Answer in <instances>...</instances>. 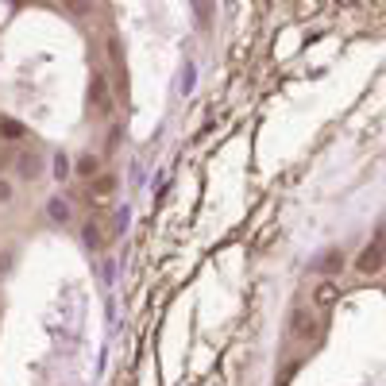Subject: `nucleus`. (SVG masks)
<instances>
[{
	"mask_svg": "<svg viewBox=\"0 0 386 386\" xmlns=\"http://www.w3.org/2000/svg\"><path fill=\"white\" fill-rule=\"evenodd\" d=\"M290 328H294L301 340H317V333H321V328H317V317L309 313V309H294V313H290Z\"/></svg>",
	"mask_w": 386,
	"mask_h": 386,
	"instance_id": "f257e3e1",
	"label": "nucleus"
},
{
	"mask_svg": "<svg viewBox=\"0 0 386 386\" xmlns=\"http://www.w3.org/2000/svg\"><path fill=\"white\" fill-rule=\"evenodd\" d=\"M378 267H383V236H375V240L367 243V252L356 259V270H363V274H375Z\"/></svg>",
	"mask_w": 386,
	"mask_h": 386,
	"instance_id": "f03ea898",
	"label": "nucleus"
},
{
	"mask_svg": "<svg viewBox=\"0 0 386 386\" xmlns=\"http://www.w3.org/2000/svg\"><path fill=\"white\" fill-rule=\"evenodd\" d=\"M89 105L100 108V112H112V93H108V78L105 73H97L89 85Z\"/></svg>",
	"mask_w": 386,
	"mask_h": 386,
	"instance_id": "7ed1b4c3",
	"label": "nucleus"
},
{
	"mask_svg": "<svg viewBox=\"0 0 386 386\" xmlns=\"http://www.w3.org/2000/svg\"><path fill=\"white\" fill-rule=\"evenodd\" d=\"M16 174H19L24 182L39 178V174H43V159H39L35 151H19V155H16Z\"/></svg>",
	"mask_w": 386,
	"mask_h": 386,
	"instance_id": "20e7f679",
	"label": "nucleus"
},
{
	"mask_svg": "<svg viewBox=\"0 0 386 386\" xmlns=\"http://www.w3.org/2000/svg\"><path fill=\"white\" fill-rule=\"evenodd\" d=\"M46 213H51L54 225H66V220H70V201H66V198H51V201H46Z\"/></svg>",
	"mask_w": 386,
	"mask_h": 386,
	"instance_id": "39448f33",
	"label": "nucleus"
},
{
	"mask_svg": "<svg viewBox=\"0 0 386 386\" xmlns=\"http://www.w3.org/2000/svg\"><path fill=\"white\" fill-rule=\"evenodd\" d=\"M81 240H85V247H89V252H100V247H105V236H100V228L93 225V220L81 228Z\"/></svg>",
	"mask_w": 386,
	"mask_h": 386,
	"instance_id": "423d86ee",
	"label": "nucleus"
},
{
	"mask_svg": "<svg viewBox=\"0 0 386 386\" xmlns=\"http://www.w3.org/2000/svg\"><path fill=\"white\" fill-rule=\"evenodd\" d=\"M0 135H4V139H24V124H19V120H0Z\"/></svg>",
	"mask_w": 386,
	"mask_h": 386,
	"instance_id": "0eeeda50",
	"label": "nucleus"
},
{
	"mask_svg": "<svg viewBox=\"0 0 386 386\" xmlns=\"http://www.w3.org/2000/svg\"><path fill=\"white\" fill-rule=\"evenodd\" d=\"M313 301H317V306H333V301H336V286H328V282H324V286H317L313 290Z\"/></svg>",
	"mask_w": 386,
	"mask_h": 386,
	"instance_id": "6e6552de",
	"label": "nucleus"
},
{
	"mask_svg": "<svg viewBox=\"0 0 386 386\" xmlns=\"http://www.w3.org/2000/svg\"><path fill=\"white\" fill-rule=\"evenodd\" d=\"M340 267H344V255H340V252H328V255L321 259V274H336Z\"/></svg>",
	"mask_w": 386,
	"mask_h": 386,
	"instance_id": "1a4fd4ad",
	"label": "nucleus"
},
{
	"mask_svg": "<svg viewBox=\"0 0 386 386\" xmlns=\"http://www.w3.org/2000/svg\"><path fill=\"white\" fill-rule=\"evenodd\" d=\"M54 182H70V159L54 155Z\"/></svg>",
	"mask_w": 386,
	"mask_h": 386,
	"instance_id": "9d476101",
	"label": "nucleus"
},
{
	"mask_svg": "<svg viewBox=\"0 0 386 386\" xmlns=\"http://www.w3.org/2000/svg\"><path fill=\"white\" fill-rule=\"evenodd\" d=\"M97 170V159H93V155H81L78 159V174H93Z\"/></svg>",
	"mask_w": 386,
	"mask_h": 386,
	"instance_id": "9b49d317",
	"label": "nucleus"
},
{
	"mask_svg": "<svg viewBox=\"0 0 386 386\" xmlns=\"http://www.w3.org/2000/svg\"><path fill=\"white\" fill-rule=\"evenodd\" d=\"M93 189H97L100 198H105V193H112V189H116V178L108 174V178H100V182H97V186H93Z\"/></svg>",
	"mask_w": 386,
	"mask_h": 386,
	"instance_id": "f8f14e48",
	"label": "nucleus"
},
{
	"mask_svg": "<svg viewBox=\"0 0 386 386\" xmlns=\"http://www.w3.org/2000/svg\"><path fill=\"white\" fill-rule=\"evenodd\" d=\"M8 198H12V182L0 178V201H8Z\"/></svg>",
	"mask_w": 386,
	"mask_h": 386,
	"instance_id": "ddd939ff",
	"label": "nucleus"
},
{
	"mask_svg": "<svg viewBox=\"0 0 386 386\" xmlns=\"http://www.w3.org/2000/svg\"><path fill=\"white\" fill-rule=\"evenodd\" d=\"M4 162H8V151H0V166H4Z\"/></svg>",
	"mask_w": 386,
	"mask_h": 386,
	"instance_id": "4468645a",
	"label": "nucleus"
}]
</instances>
